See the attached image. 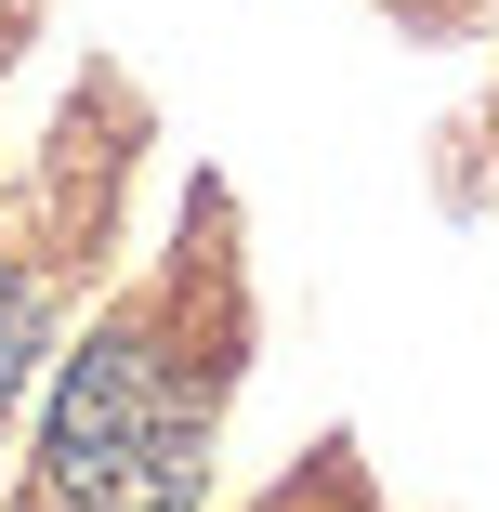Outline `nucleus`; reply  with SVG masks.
Listing matches in <instances>:
<instances>
[{"label":"nucleus","mask_w":499,"mask_h":512,"mask_svg":"<svg viewBox=\"0 0 499 512\" xmlns=\"http://www.w3.org/2000/svg\"><path fill=\"white\" fill-rule=\"evenodd\" d=\"M53 499L66 512H184L197 499V407L145 342H92L53 394Z\"/></svg>","instance_id":"nucleus-1"},{"label":"nucleus","mask_w":499,"mask_h":512,"mask_svg":"<svg viewBox=\"0 0 499 512\" xmlns=\"http://www.w3.org/2000/svg\"><path fill=\"white\" fill-rule=\"evenodd\" d=\"M27 355H40V302H27V276H0V407H14Z\"/></svg>","instance_id":"nucleus-2"}]
</instances>
